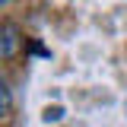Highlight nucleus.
<instances>
[{
	"instance_id": "f257e3e1",
	"label": "nucleus",
	"mask_w": 127,
	"mask_h": 127,
	"mask_svg": "<svg viewBox=\"0 0 127 127\" xmlns=\"http://www.w3.org/2000/svg\"><path fill=\"white\" fill-rule=\"evenodd\" d=\"M19 48H22V32H19V26L6 22V19H0V61L16 57Z\"/></svg>"
},
{
	"instance_id": "7ed1b4c3",
	"label": "nucleus",
	"mask_w": 127,
	"mask_h": 127,
	"mask_svg": "<svg viewBox=\"0 0 127 127\" xmlns=\"http://www.w3.org/2000/svg\"><path fill=\"white\" fill-rule=\"evenodd\" d=\"M10 3H13V0H0V10H3V6H10Z\"/></svg>"
},
{
	"instance_id": "f03ea898",
	"label": "nucleus",
	"mask_w": 127,
	"mask_h": 127,
	"mask_svg": "<svg viewBox=\"0 0 127 127\" xmlns=\"http://www.w3.org/2000/svg\"><path fill=\"white\" fill-rule=\"evenodd\" d=\"M10 108H13V95H10V89H6V86H3V79H0V118H3Z\"/></svg>"
}]
</instances>
